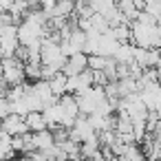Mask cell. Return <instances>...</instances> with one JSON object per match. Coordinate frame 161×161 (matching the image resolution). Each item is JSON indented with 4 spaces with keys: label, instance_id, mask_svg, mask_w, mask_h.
Listing matches in <instances>:
<instances>
[{
    "label": "cell",
    "instance_id": "obj_1",
    "mask_svg": "<svg viewBox=\"0 0 161 161\" xmlns=\"http://www.w3.org/2000/svg\"><path fill=\"white\" fill-rule=\"evenodd\" d=\"M0 126H3L9 135H22V132L29 130L27 124H25V117L16 115V113H9L7 117H3V119H0Z\"/></svg>",
    "mask_w": 161,
    "mask_h": 161
},
{
    "label": "cell",
    "instance_id": "obj_2",
    "mask_svg": "<svg viewBox=\"0 0 161 161\" xmlns=\"http://www.w3.org/2000/svg\"><path fill=\"white\" fill-rule=\"evenodd\" d=\"M42 117H44V124H47V128H55V126H60V119H62V108H60V104H51V106H44L42 108Z\"/></svg>",
    "mask_w": 161,
    "mask_h": 161
},
{
    "label": "cell",
    "instance_id": "obj_3",
    "mask_svg": "<svg viewBox=\"0 0 161 161\" xmlns=\"http://www.w3.org/2000/svg\"><path fill=\"white\" fill-rule=\"evenodd\" d=\"M58 104H60V108H62L64 115H71V117H77V115H80L77 102H75V95H73V93H62V95L58 97Z\"/></svg>",
    "mask_w": 161,
    "mask_h": 161
},
{
    "label": "cell",
    "instance_id": "obj_4",
    "mask_svg": "<svg viewBox=\"0 0 161 161\" xmlns=\"http://www.w3.org/2000/svg\"><path fill=\"white\" fill-rule=\"evenodd\" d=\"M25 124H27V128H29L31 132L47 128V124H44V117H42V110H29V113L25 115Z\"/></svg>",
    "mask_w": 161,
    "mask_h": 161
},
{
    "label": "cell",
    "instance_id": "obj_5",
    "mask_svg": "<svg viewBox=\"0 0 161 161\" xmlns=\"http://www.w3.org/2000/svg\"><path fill=\"white\" fill-rule=\"evenodd\" d=\"M143 159H146V154L139 148V143H126L124 154L119 157V161H143Z\"/></svg>",
    "mask_w": 161,
    "mask_h": 161
},
{
    "label": "cell",
    "instance_id": "obj_6",
    "mask_svg": "<svg viewBox=\"0 0 161 161\" xmlns=\"http://www.w3.org/2000/svg\"><path fill=\"white\" fill-rule=\"evenodd\" d=\"M110 36L117 40V42H130V25L128 22H121V25H115L108 29Z\"/></svg>",
    "mask_w": 161,
    "mask_h": 161
},
{
    "label": "cell",
    "instance_id": "obj_7",
    "mask_svg": "<svg viewBox=\"0 0 161 161\" xmlns=\"http://www.w3.org/2000/svg\"><path fill=\"white\" fill-rule=\"evenodd\" d=\"M49 82V86H51V93L53 95H62V93H66V75L64 73H55L51 80H47Z\"/></svg>",
    "mask_w": 161,
    "mask_h": 161
},
{
    "label": "cell",
    "instance_id": "obj_8",
    "mask_svg": "<svg viewBox=\"0 0 161 161\" xmlns=\"http://www.w3.org/2000/svg\"><path fill=\"white\" fill-rule=\"evenodd\" d=\"M115 5H117V9L124 14V18H126L128 22H132V20L137 18V14H139V9L130 3V0H115Z\"/></svg>",
    "mask_w": 161,
    "mask_h": 161
},
{
    "label": "cell",
    "instance_id": "obj_9",
    "mask_svg": "<svg viewBox=\"0 0 161 161\" xmlns=\"http://www.w3.org/2000/svg\"><path fill=\"white\" fill-rule=\"evenodd\" d=\"M88 5L93 7V11H97V14L106 16V14L115 7V0H88Z\"/></svg>",
    "mask_w": 161,
    "mask_h": 161
},
{
    "label": "cell",
    "instance_id": "obj_10",
    "mask_svg": "<svg viewBox=\"0 0 161 161\" xmlns=\"http://www.w3.org/2000/svg\"><path fill=\"white\" fill-rule=\"evenodd\" d=\"M143 11L161 20V0H143Z\"/></svg>",
    "mask_w": 161,
    "mask_h": 161
},
{
    "label": "cell",
    "instance_id": "obj_11",
    "mask_svg": "<svg viewBox=\"0 0 161 161\" xmlns=\"http://www.w3.org/2000/svg\"><path fill=\"white\" fill-rule=\"evenodd\" d=\"M25 77L31 82L40 80V64L38 62H25Z\"/></svg>",
    "mask_w": 161,
    "mask_h": 161
},
{
    "label": "cell",
    "instance_id": "obj_12",
    "mask_svg": "<svg viewBox=\"0 0 161 161\" xmlns=\"http://www.w3.org/2000/svg\"><path fill=\"white\" fill-rule=\"evenodd\" d=\"M91 77H93V84H95V86H104V84L108 82V77H106L104 71H91Z\"/></svg>",
    "mask_w": 161,
    "mask_h": 161
},
{
    "label": "cell",
    "instance_id": "obj_13",
    "mask_svg": "<svg viewBox=\"0 0 161 161\" xmlns=\"http://www.w3.org/2000/svg\"><path fill=\"white\" fill-rule=\"evenodd\" d=\"M9 113H11V102H9L5 95H0V119L7 117Z\"/></svg>",
    "mask_w": 161,
    "mask_h": 161
},
{
    "label": "cell",
    "instance_id": "obj_14",
    "mask_svg": "<svg viewBox=\"0 0 161 161\" xmlns=\"http://www.w3.org/2000/svg\"><path fill=\"white\" fill-rule=\"evenodd\" d=\"M130 3H132V5H135V7H137L139 11L143 9V0H130Z\"/></svg>",
    "mask_w": 161,
    "mask_h": 161
}]
</instances>
